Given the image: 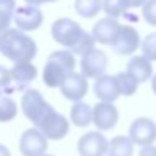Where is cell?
Returning a JSON list of instances; mask_svg holds the SVG:
<instances>
[{"mask_svg":"<svg viewBox=\"0 0 156 156\" xmlns=\"http://www.w3.org/2000/svg\"><path fill=\"white\" fill-rule=\"evenodd\" d=\"M52 39L57 44L64 45L66 51H71L74 55H86L87 52L94 51V37L86 32L76 20L69 17H61L52 24L51 29Z\"/></svg>","mask_w":156,"mask_h":156,"instance_id":"cell-1","label":"cell"},{"mask_svg":"<svg viewBox=\"0 0 156 156\" xmlns=\"http://www.w3.org/2000/svg\"><path fill=\"white\" fill-rule=\"evenodd\" d=\"M0 54L14 64H30L37 55L35 41L19 29H9L0 34Z\"/></svg>","mask_w":156,"mask_h":156,"instance_id":"cell-2","label":"cell"},{"mask_svg":"<svg viewBox=\"0 0 156 156\" xmlns=\"http://www.w3.org/2000/svg\"><path fill=\"white\" fill-rule=\"evenodd\" d=\"M76 55L71 51H55L47 57V62L42 71V79L47 87H61L64 79L74 72Z\"/></svg>","mask_w":156,"mask_h":156,"instance_id":"cell-3","label":"cell"},{"mask_svg":"<svg viewBox=\"0 0 156 156\" xmlns=\"http://www.w3.org/2000/svg\"><path fill=\"white\" fill-rule=\"evenodd\" d=\"M42 134L47 139L52 141H59L64 139L69 133V119L66 116H62L61 112H57L54 108H51L45 116L39 121V124L35 126Z\"/></svg>","mask_w":156,"mask_h":156,"instance_id":"cell-4","label":"cell"},{"mask_svg":"<svg viewBox=\"0 0 156 156\" xmlns=\"http://www.w3.org/2000/svg\"><path fill=\"white\" fill-rule=\"evenodd\" d=\"M20 108L24 116L32 122L34 126L39 124L42 118L45 116V112L52 108L47 101L44 99V96L41 94V91L37 89H27L22 96V101H20Z\"/></svg>","mask_w":156,"mask_h":156,"instance_id":"cell-5","label":"cell"},{"mask_svg":"<svg viewBox=\"0 0 156 156\" xmlns=\"http://www.w3.org/2000/svg\"><path fill=\"white\" fill-rule=\"evenodd\" d=\"M109 45L118 55H133L138 47H141V39L134 27L121 24Z\"/></svg>","mask_w":156,"mask_h":156,"instance_id":"cell-6","label":"cell"},{"mask_svg":"<svg viewBox=\"0 0 156 156\" xmlns=\"http://www.w3.org/2000/svg\"><path fill=\"white\" fill-rule=\"evenodd\" d=\"M49 146V139L37 128L25 129L20 136L19 148L24 156H45Z\"/></svg>","mask_w":156,"mask_h":156,"instance_id":"cell-7","label":"cell"},{"mask_svg":"<svg viewBox=\"0 0 156 156\" xmlns=\"http://www.w3.org/2000/svg\"><path fill=\"white\" fill-rule=\"evenodd\" d=\"M109 141L101 131H89L77 141V151L81 156H106Z\"/></svg>","mask_w":156,"mask_h":156,"instance_id":"cell-8","label":"cell"},{"mask_svg":"<svg viewBox=\"0 0 156 156\" xmlns=\"http://www.w3.org/2000/svg\"><path fill=\"white\" fill-rule=\"evenodd\" d=\"M108 69V55L101 49L87 52L81 57V74L86 79H99Z\"/></svg>","mask_w":156,"mask_h":156,"instance_id":"cell-9","label":"cell"},{"mask_svg":"<svg viewBox=\"0 0 156 156\" xmlns=\"http://www.w3.org/2000/svg\"><path fill=\"white\" fill-rule=\"evenodd\" d=\"M129 138L141 148L151 146L156 141V122L149 118H138L129 126Z\"/></svg>","mask_w":156,"mask_h":156,"instance_id":"cell-10","label":"cell"},{"mask_svg":"<svg viewBox=\"0 0 156 156\" xmlns=\"http://www.w3.org/2000/svg\"><path fill=\"white\" fill-rule=\"evenodd\" d=\"M14 22H15L19 30L32 32V30H37L42 25V22H44V14H42V10L39 7H34V5H22V7H17V10H15Z\"/></svg>","mask_w":156,"mask_h":156,"instance_id":"cell-11","label":"cell"},{"mask_svg":"<svg viewBox=\"0 0 156 156\" xmlns=\"http://www.w3.org/2000/svg\"><path fill=\"white\" fill-rule=\"evenodd\" d=\"M119 121V111L112 102H98L92 108V122L98 131H109L116 128Z\"/></svg>","mask_w":156,"mask_h":156,"instance_id":"cell-12","label":"cell"},{"mask_svg":"<svg viewBox=\"0 0 156 156\" xmlns=\"http://www.w3.org/2000/svg\"><path fill=\"white\" fill-rule=\"evenodd\" d=\"M59 89H61L62 96L67 101H72L74 104L76 102H82V99L86 98L87 89H89L87 79L81 72H72V74H69L64 79V82H62V86Z\"/></svg>","mask_w":156,"mask_h":156,"instance_id":"cell-13","label":"cell"},{"mask_svg":"<svg viewBox=\"0 0 156 156\" xmlns=\"http://www.w3.org/2000/svg\"><path fill=\"white\" fill-rule=\"evenodd\" d=\"M94 94L99 99V102H112L119 98V89L116 82V76H108L104 74L102 77L96 79L94 82Z\"/></svg>","mask_w":156,"mask_h":156,"instance_id":"cell-14","label":"cell"},{"mask_svg":"<svg viewBox=\"0 0 156 156\" xmlns=\"http://www.w3.org/2000/svg\"><path fill=\"white\" fill-rule=\"evenodd\" d=\"M119 25H121V24H119L116 19L104 17V19H101V20H98L94 24L91 35L94 37L96 42L104 44V45H109V44H111V41H112V37H114L116 32H118Z\"/></svg>","mask_w":156,"mask_h":156,"instance_id":"cell-15","label":"cell"},{"mask_svg":"<svg viewBox=\"0 0 156 156\" xmlns=\"http://www.w3.org/2000/svg\"><path fill=\"white\" fill-rule=\"evenodd\" d=\"M126 71L131 76H134L139 84H141V82H146L151 76H154L153 74L151 62H149L144 55H133V57L129 59L128 66H126Z\"/></svg>","mask_w":156,"mask_h":156,"instance_id":"cell-16","label":"cell"},{"mask_svg":"<svg viewBox=\"0 0 156 156\" xmlns=\"http://www.w3.org/2000/svg\"><path fill=\"white\" fill-rule=\"evenodd\" d=\"M12 72V79H14L17 89H25L35 77H37V67L34 64H15L10 69Z\"/></svg>","mask_w":156,"mask_h":156,"instance_id":"cell-17","label":"cell"},{"mask_svg":"<svg viewBox=\"0 0 156 156\" xmlns=\"http://www.w3.org/2000/svg\"><path fill=\"white\" fill-rule=\"evenodd\" d=\"M134 143L129 136H114L109 141V149L106 156H133Z\"/></svg>","mask_w":156,"mask_h":156,"instance_id":"cell-18","label":"cell"},{"mask_svg":"<svg viewBox=\"0 0 156 156\" xmlns=\"http://www.w3.org/2000/svg\"><path fill=\"white\" fill-rule=\"evenodd\" d=\"M71 122L77 128H86L92 122V108L87 102H76L71 108Z\"/></svg>","mask_w":156,"mask_h":156,"instance_id":"cell-19","label":"cell"},{"mask_svg":"<svg viewBox=\"0 0 156 156\" xmlns=\"http://www.w3.org/2000/svg\"><path fill=\"white\" fill-rule=\"evenodd\" d=\"M74 10L82 19H94L102 10V0H74Z\"/></svg>","mask_w":156,"mask_h":156,"instance_id":"cell-20","label":"cell"},{"mask_svg":"<svg viewBox=\"0 0 156 156\" xmlns=\"http://www.w3.org/2000/svg\"><path fill=\"white\" fill-rule=\"evenodd\" d=\"M116 82L121 96H133L139 87V82L134 76H131L128 71L126 72H118L116 74Z\"/></svg>","mask_w":156,"mask_h":156,"instance_id":"cell-21","label":"cell"},{"mask_svg":"<svg viewBox=\"0 0 156 156\" xmlns=\"http://www.w3.org/2000/svg\"><path fill=\"white\" fill-rule=\"evenodd\" d=\"M15 0H0V34L10 29V22L15 15Z\"/></svg>","mask_w":156,"mask_h":156,"instance_id":"cell-22","label":"cell"},{"mask_svg":"<svg viewBox=\"0 0 156 156\" xmlns=\"http://www.w3.org/2000/svg\"><path fill=\"white\" fill-rule=\"evenodd\" d=\"M102 10L106 12V17H111L118 20L121 15L128 14V5L124 0H102Z\"/></svg>","mask_w":156,"mask_h":156,"instance_id":"cell-23","label":"cell"},{"mask_svg":"<svg viewBox=\"0 0 156 156\" xmlns=\"http://www.w3.org/2000/svg\"><path fill=\"white\" fill-rule=\"evenodd\" d=\"M17 116V104L10 96H0V122H9Z\"/></svg>","mask_w":156,"mask_h":156,"instance_id":"cell-24","label":"cell"},{"mask_svg":"<svg viewBox=\"0 0 156 156\" xmlns=\"http://www.w3.org/2000/svg\"><path fill=\"white\" fill-rule=\"evenodd\" d=\"M14 91H19L12 79V72L7 67L0 66V96H7Z\"/></svg>","mask_w":156,"mask_h":156,"instance_id":"cell-25","label":"cell"},{"mask_svg":"<svg viewBox=\"0 0 156 156\" xmlns=\"http://www.w3.org/2000/svg\"><path fill=\"white\" fill-rule=\"evenodd\" d=\"M141 51H143V55H144L149 62L156 61V32H151V34H148L143 39Z\"/></svg>","mask_w":156,"mask_h":156,"instance_id":"cell-26","label":"cell"},{"mask_svg":"<svg viewBox=\"0 0 156 156\" xmlns=\"http://www.w3.org/2000/svg\"><path fill=\"white\" fill-rule=\"evenodd\" d=\"M143 19L148 22L149 25L156 27V0H148L141 9Z\"/></svg>","mask_w":156,"mask_h":156,"instance_id":"cell-27","label":"cell"},{"mask_svg":"<svg viewBox=\"0 0 156 156\" xmlns=\"http://www.w3.org/2000/svg\"><path fill=\"white\" fill-rule=\"evenodd\" d=\"M138 156H156V146L151 144V146H144V148H141V151H139Z\"/></svg>","mask_w":156,"mask_h":156,"instance_id":"cell-28","label":"cell"},{"mask_svg":"<svg viewBox=\"0 0 156 156\" xmlns=\"http://www.w3.org/2000/svg\"><path fill=\"white\" fill-rule=\"evenodd\" d=\"M124 2H126V5H128V9L131 10V9H138V7L143 9V5H144L148 0H124Z\"/></svg>","mask_w":156,"mask_h":156,"instance_id":"cell-29","label":"cell"},{"mask_svg":"<svg viewBox=\"0 0 156 156\" xmlns=\"http://www.w3.org/2000/svg\"><path fill=\"white\" fill-rule=\"evenodd\" d=\"M49 2H57V0H25L27 5H34V7H39L42 4H49Z\"/></svg>","mask_w":156,"mask_h":156,"instance_id":"cell-30","label":"cell"},{"mask_svg":"<svg viewBox=\"0 0 156 156\" xmlns=\"http://www.w3.org/2000/svg\"><path fill=\"white\" fill-rule=\"evenodd\" d=\"M0 156H12L10 154V149H9L5 144H0Z\"/></svg>","mask_w":156,"mask_h":156,"instance_id":"cell-31","label":"cell"},{"mask_svg":"<svg viewBox=\"0 0 156 156\" xmlns=\"http://www.w3.org/2000/svg\"><path fill=\"white\" fill-rule=\"evenodd\" d=\"M151 89H153V92L156 94V74L151 77Z\"/></svg>","mask_w":156,"mask_h":156,"instance_id":"cell-32","label":"cell"},{"mask_svg":"<svg viewBox=\"0 0 156 156\" xmlns=\"http://www.w3.org/2000/svg\"><path fill=\"white\" fill-rule=\"evenodd\" d=\"M45 156H52V154H45Z\"/></svg>","mask_w":156,"mask_h":156,"instance_id":"cell-33","label":"cell"}]
</instances>
